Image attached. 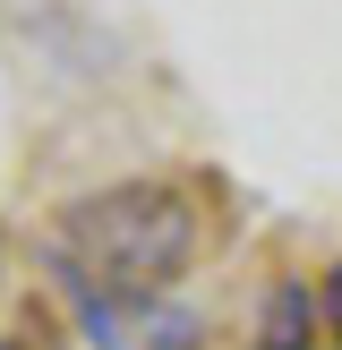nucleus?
<instances>
[{"instance_id":"nucleus-3","label":"nucleus","mask_w":342,"mask_h":350,"mask_svg":"<svg viewBox=\"0 0 342 350\" xmlns=\"http://www.w3.org/2000/svg\"><path fill=\"white\" fill-rule=\"evenodd\" d=\"M317 299H325V325H334V342H342V265L325 273V291H317Z\"/></svg>"},{"instance_id":"nucleus-4","label":"nucleus","mask_w":342,"mask_h":350,"mask_svg":"<svg viewBox=\"0 0 342 350\" xmlns=\"http://www.w3.org/2000/svg\"><path fill=\"white\" fill-rule=\"evenodd\" d=\"M0 350H9V342H0Z\"/></svg>"},{"instance_id":"nucleus-1","label":"nucleus","mask_w":342,"mask_h":350,"mask_svg":"<svg viewBox=\"0 0 342 350\" xmlns=\"http://www.w3.org/2000/svg\"><path fill=\"white\" fill-rule=\"evenodd\" d=\"M51 256L68 265V282H103L120 299H146L197 256V205L171 180H120L60 214Z\"/></svg>"},{"instance_id":"nucleus-2","label":"nucleus","mask_w":342,"mask_h":350,"mask_svg":"<svg viewBox=\"0 0 342 350\" xmlns=\"http://www.w3.org/2000/svg\"><path fill=\"white\" fill-rule=\"evenodd\" d=\"M325 325V299L308 282H274L265 299V325H256V350H308V334Z\"/></svg>"}]
</instances>
